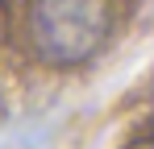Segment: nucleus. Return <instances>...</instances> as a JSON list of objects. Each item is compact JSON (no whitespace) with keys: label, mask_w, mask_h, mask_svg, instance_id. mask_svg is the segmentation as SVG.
<instances>
[{"label":"nucleus","mask_w":154,"mask_h":149,"mask_svg":"<svg viewBox=\"0 0 154 149\" xmlns=\"http://www.w3.org/2000/svg\"><path fill=\"white\" fill-rule=\"evenodd\" d=\"M112 8L108 0H33L29 8V33L46 62L75 66L88 62L108 42Z\"/></svg>","instance_id":"f257e3e1"},{"label":"nucleus","mask_w":154,"mask_h":149,"mask_svg":"<svg viewBox=\"0 0 154 149\" xmlns=\"http://www.w3.org/2000/svg\"><path fill=\"white\" fill-rule=\"evenodd\" d=\"M125 149H154V145L146 141V137H137V141H133V145H125Z\"/></svg>","instance_id":"f03ea898"}]
</instances>
